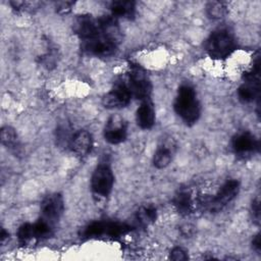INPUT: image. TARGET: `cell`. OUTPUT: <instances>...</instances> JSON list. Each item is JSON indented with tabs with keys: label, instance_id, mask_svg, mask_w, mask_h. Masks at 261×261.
I'll return each instance as SVG.
<instances>
[{
	"label": "cell",
	"instance_id": "1",
	"mask_svg": "<svg viewBox=\"0 0 261 261\" xmlns=\"http://www.w3.org/2000/svg\"><path fill=\"white\" fill-rule=\"evenodd\" d=\"M173 110L186 125L197 123L201 115V105L194 87L189 84L179 86L173 102Z\"/></svg>",
	"mask_w": 261,
	"mask_h": 261
},
{
	"label": "cell",
	"instance_id": "2",
	"mask_svg": "<svg viewBox=\"0 0 261 261\" xmlns=\"http://www.w3.org/2000/svg\"><path fill=\"white\" fill-rule=\"evenodd\" d=\"M135 226L133 224L114 220H95L85 225L80 232L83 240L108 238L119 239L130 232Z\"/></svg>",
	"mask_w": 261,
	"mask_h": 261
},
{
	"label": "cell",
	"instance_id": "3",
	"mask_svg": "<svg viewBox=\"0 0 261 261\" xmlns=\"http://www.w3.org/2000/svg\"><path fill=\"white\" fill-rule=\"evenodd\" d=\"M237 49V41L233 34L227 29H217L207 37L204 50L214 60H223L229 57Z\"/></svg>",
	"mask_w": 261,
	"mask_h": 261
},
{
	"label": "cell",
	"instance_id": "4",
	"mask_svg": "<svg viewBox=\"0 0 261 261\" xmlns=\"http://www.w3.org/2000/svg\"><path fill=\"white\" fill-rule=\"evenodd\" d=\"M240 189L241 185L238 179H226L214 195L209 197H199V208L210 213L220 212L237 198Z\"/></svg>",
	"mask_w": 261,
	"mask_h": 261
},
{
	"label": "cell",
	"instance_id": "5",
	"mask_svg": "<svg viewBox=\"0 0 261 261\" xmlns=\"http://www.w3.org/2000/svg\"><path fill=\"white\" fill-rule=\"evenodd\" d=\"M114 186V173L107 163H100L91 175V193L96 201L107 199Z\"/></svg>",
	"mask_w": 261,
	"mask_h": 261
},
{
	"label": "cell",
	"instance_id": "6",
	"mask_svg": "<svg viewBox=\"0 0 261 261\" xmlns=\"http://www.w3.org/2000/svg\"><path fill=\"white\" fill-rule=\"evenodd\" d=\"M260 66L259 56H256V60L253 66L245 71L243 74V82L239 86L237 94L239 100L244 104H250L259 99L260 96Z\"/></svg>",
	"mask_w": 261,
	"mask_h": 261
},
{
	"label": "cell",
	"instance_id": "7",
	"mask_svg": "<svg viewBox=\"0 0 261 261\" xmlns=\"http://www.w3.org/2000/svg\"><path fill=\"white\" fill-rule=\"evenodd\" d=\"M126 86L133 96L140 101L151 98L152 83L146 70L138 64L130 65L126 76Z\"/></svg>",
	"mask_w": 261,
	"mask_h": 261
},
{
	"label": "cell",
	"instance_id": "8",
	"mask_svg": "<svg viewBox=\"0 0 261 261\" xmlns=\"http://www.w3.org/2000/svg\"><path fill=\"white\" fill-rule=\"evenodd\" d=\"M64 212V199L60 193H50L43 198L40 204L39 219L49 224L54 229Z\"/></svg>",
	"mask_w": 261,
	"mask_h": 261
},
{
	"label": "cell",
	"instance_id": "9",
	"mask_svg": "<svg viewBox=\"0 0 261 261\" xmlns=\"http://www.w3.org/2000/svg\"><path fill=\"white\" fill-rule=\"evenodd\" d=\"M119 43L120 42L108 37L101 31L96 37L82 41V49L88 55L105 58L115 54Z\"/></svg>",
	"mask_w": 261,
	"mask_h": 261
},
{
	"label": "cell",
	"instance_id": "10",
	"mask_svg": "<svg viewBox=\"0 0 261 261\" xmlns=\"http://www.w3.org/2000/svg\"><path fill=\"white\" fill-rule=\"evenodd\" d=\"M233 154L242 159H246L256 154L260 149L259 140L249 130H242L237 133L230 142Z\"/></svg>",
	"mask_w": 261,
	"mask_h": 261
},
{
	"label": "cell",
	"instance_id": "11",
	"mask_svg": "<svg viewBox=\"0 0 261 261\" xmlns=\"http://www.w3.org/2000/svg\"><path fill=\"white\" fill-rule=\"evenodd\" d=\"M133 96L124 81H116L112 88L102 97V105L107 109H120L126 107Z\"/></svg>",
	"mask_w": 261,
	"mask_h": 261
},
{
	"label": "cell",
	"instance_id": "12",
	"mask_svg": "<svg viewBox=\"0 0 261 261\" xmlns=\"http://www.w3.org/2000/svg\"><path fill=\"white\" fill-rule=\"evenodd\" d=\"M104 140L111 145L123 143L127 138V122L119 114L111 115L103 128Z\"/></svg>",
	"mask_w": 261,
	"mask_h": 261
},
{
	"label": "cell",
	"instance_id": "13",
	"mask_svg": "<svg viewBox=\"0 0 261 261\" xmlns=\"http://www.w3.org/2000/svg\"><path fill=\"white\" fill-rule=\"evenodd\" d=\"M74 34L82 40H88L101 33L100 19L90 14H82L75 17L72 23Z\"/></svg>",
	"mask_w": 261,
	"mask_h": 261
},
{
	"label": "cell",
	"instance_id": "14",
	"mask_svg": "<svg viewBox=\"0 0 261 261\" xmlns=\"http://www.w3.org/2000/svg\"><path fill=\"white\" fill-rule=\"evenodd\" d=\"M176 144L172 138H165L162 140L153 155V165L157 169L166 168L172 161L173 156L175 154Z\"/></svg>",
	"mask_w": 261,
	"mask_h": 261
},
{
	"label": "cell",
	"instance_id": "15",
	"mask_svg": "<svg viewBox=\"0 0 261 261\" xmlns=\"http://www.w3.org/2000/svg\"><path fill=\"white\" fill-rule=\"evenodd\" d=\"M172 205L178 214L187 216L199 208V197L190 190H179L172 198Z\"/></svg>",
	"mask_w": 261,
	"mask_h": 261
},
{
	"label": "cell",
	"instance_id": "16",
	"mask_svg": "<svg viewBox=\"0 0 261 261\" xmlns=\"http://www.w3.org/2000/svg\"><path fill=\"white\" fill-rule=\"evenodd\" d=\"M94 145L92 134L87 129L75 132L69 142V149L79 157H85L91 153Z\"/></svg>",
	"mask_w": 261,
	"mask_h": 261
},
{
	"label": "cell",
	"instance_id": "17",
	"mask_svg": "<svg viewBox=\"0 0 261 261\" xmlns=\"http://www.w3.org/2000/svg\"><path fill=\"white\" fill-rule=\"evenodd\" d=\"M156 120L155 108L151 98L141 101L140 106L136 111V122L142 129H151Z\"/></svg>",
	"mask_w": 261,
	"mask_h": 261
},
{
	"label": "cell",
	"instance_id": "18",
	"mask_svg": "<svg viewBox=\"0 0 261 261\" xmlns=\"http://www.w3.org/2000/svg\"><path fill=\"white\" fill-rule=\"evenodd\" d=\"M111 16L114 18L133 19L136 15V2L130 0H118L111 2L109 6Z\"/></svg>",
	"mask_w": 261,
	"mask_h": 261
},
{
	"label": "cell",
	"instance_id": "19",
	"mask_svg": "<svg viewBox=\"0 0 261 261\" xmlns=\"http://www.w3.org/2000/svg\"><path fill=\"white\" fill-rule=\"evenodd\" d=\"M158 213H157V209L156 207H154L153 205H144L141 206L137 212L135 213V224L134 226H142V227H146L149 226L151 224H153L156 219H157Z\"/></svg>",
	"mask_w": 261,
	"mask_h": 261
},
{
	"label": "cell",
	"instance_id": "20",
	"mask_svg": "<svg viewBox=\"0 0 261 261\" xmlns=\"http://www.w3.org/2000/svg\"><path fill=\"white\" fill-rule=\"evenodd\" d=\"M1 144L11 152H17L19 149V140L16 130L10 125L2 126L0 130Z\"/></svg>",
	"mask_w": 261,
	"mask_h": 261
},
{
	"label": "cell",
	"instance_id": "21",
	"mask_svg": "<svg viewBox=\"0 0 261 261\" xmlns=\"http://www.w3.org/2000/svg\"><path fill=\"white\" fill-rule=\"evenodd\" d=\"M206 15L212 20H219L225 17L227 13V7L224 2L211 1L206 4L205 7Z\"/></svg>",
	"mask_w": 261,
	"mask_h": 261
},
{
	"label": "cell",
	"instance_id": "22",
	"mask_svg": "<svg viewBox=\"0 0 261 261\" xmlns=\"http://www.w3.org/2000/svg\"><path fill=\"white\" fill-rule=\"evenodd\" d=\"M16 237L19 245L21 246H27L32 244L33 242H36L33 223L31 222L22 223L16 231Z\"/></svg>",
	"mask_w": 261,
	"mask_h": 261
},
{
	"label": "cell",
	"instance_id": "23",
	"mask_svg": "<svg viewBox=\"0 0 261 261\" xmlns=\"http://www.w3.org/2000/svg\"><path fill=\"white\" fill-rule=\"evenodd\" d=\"M169 259L175 260V261L188 260L189 259V255H188V252L184 248H181V247H174L169 252Z\"/></svg>",
	"mask_w": 261,
	"mask_h": 261
},
{
	"label": "cell",
	"instance_id": "24",
	"mask_svg": "<svg viewBox=\"0 0 261 261\" xmlns=\"http://www.w3.org/2000/svg\"><path fill=\"white\" fill-rule=\"evenodd\" d=\"M251 215H252L253 221L257 225H259V223H260V201H259L258 197L253 199L251 202Z\"/></svg>",
	"mask_w": 261,
	"mask_h": 261
},
{
	"label": "cell",
	"instance_id": "25",
	"mask_svg": "<svg viewBox=\"0 0 261 261\" xmlns=\"http://www.w3.org/2000/svg\"><path fill=\"white\" fill-rule=\"evenodd\" d=\"M73 6L74 2L72 1H59L55 4V10L59 14H67L70 12Z\"/></svg>",
	"mask_w": 261,
	"mask_h": 261
},
{
	"label": "cell",
	"instance_id": "26",
	"mask_svg": "<svg viewBox=\"0 0 261 261\" xmlns=\"http://www.w3.org/2000/svg\"><path fill=\"white\" fill-rule=\"evenodd\" d=\"M252 249L257 253V254H260V251H261V245H260V233H256L253 239H252Z\"/></svg>",
	"mask_w": 261,
	"mask_h": 261
},
{
	"label": "cell",
	"instance_id": "27",
	"mask_svg": "<svg viewBox=\"0 0 261 261\" xmlns=\"http://www.w3.org/2000/svg\"><path fill=\"white\" fill-rule=\"evenodd\" d=\"M180 231H181V234H184L186 238H188V237L193 236L194 227L192 225H190V224H186V225L180 227Z\"/></svg>",
	"mask_w": 261,
	"mask_h": 261
},
{
	"label": "cell",
	"instance_id": "28",
	"mask_svg": "<svg viewBox=\"0 0 261 261\" xmlns=\"http://www.w3.org/2000/svg\"><path fill=\"white\" fill-rule=\"evenodd\" d=\"M0 240H1V244L3 245L6 241L9 240V233L5 228H1V232H0Z\"/></svg>",
	"mask_w": 261,
	"mask_h": 261
}]
</instances>
